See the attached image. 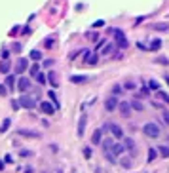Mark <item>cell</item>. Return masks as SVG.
I'll return each instance as SVG.
<instances>
[{
  "instance_id": "6da1fadb",
  "label": "cell",
  "mask_w": 169,
  "mask_h": 173,
  "mask_svg": "<svg viewBox=\"0 0 169 173\" xmlns=\"http://www.w3.org/2000/svg\"><path fill=\"white\" fill-rule=\"evenodd\" d=\"M142 133L147 135V137H150V139H158L162 131H160V126H158V124L148 122V124H144V126H142Z\"/></svg>"
},
{
  "instance_id": "7a4b0ae2",
  "label": "cell",
  "mask_w": 169,
  "mask_h": 173,
  "mask_svg": "<svg viewBox=\"0 0 169 173\" xmlns=\"http://www.w3.org/2000/svg\"><path fill=\"white\" fill-rule=\"evenodd\" d=\"M17 101H19V107H21V109H29V110H31V109L36 107V99L31 97V95H25V93H23Z\"/></svg>"
},
{
  "instance_id": "3957f363",
  "label": "cell",
  "mask_w": 169,
  "mask_h": 173,
  "mask_svg": "<svg viewBox=\"0 0 169 173\" xmlns=\"http://www.w3.org/2000/svg\"><path fill=\"white\" fill-rule=\"evenodd\" d=\"M112 34H114V40H116V46L118 48H127V38H126V34H124V31H120V29H112L110 31Z\"/></svg>"
},
{
  "instance_id": "277c9868",
  "label": "cell",
  "mask_w": 169,
  "mask_h": 173,
  "mask_svg": "<svg viewBox=\"0 0 169 173\" xmlns=\"http://www.w3.org/2000/svg\"><path fill=\"white\" fill-rule=\"evenodd\" d=\"M103 130H108V131L112 133V137H114V139H124V130L120 128L118 124H112V122H110V124H107Z\"/></svg>"
},
{
  "instance_id": "5b68a950",
  "label": "cell",
  "mask_w": 169,
  "mask_h": 173,
  "mask_svg": "<svg viewBox=\"0 0 169 173\" xmlns=\"http://www.w3.org/2000/svg\"><path fill=\"white\" fill-rule=\"evenodd\" d=\"M17 89H19L21 93L29 91V89H31V78H27V76H21V78L17 80Z\"/></svg>"
},
{
  "instance_id": "8992f818",
  "label": "cell",
  "mask_w": 169,
  "mask_h": 173,
  "mask_svg": "<svg viewBox=\"0 0 169 173\" xmlns=\"http://www.w3.org/2000/svg\"><path fill=\"white\" fill-rule=\"evenodd\" d=\"M105 109H107V112H112V110H116V109H118V97H116V95L107 97V101H105Z\"/></svg>"
},
{
  "instance_id": "52a82bcc",
  "label": "cell",
  "mask_w": 169,
  "mask_h": 173,
  "mask_svg": "<svg viewBox=\"0 0 169 173\" xmlns=\"http://www.w3.org/2000/svg\"><path fill=\"white\" fill-rule=\"evenodd\" d=\"M27 69H29V59H25V57L17 59V63H15V74H23Z\"/></svg>"
},
{
  "instance_id": "ba28073f",
  "label": "cell",
  "mask_w": 169,
  "mask_h": 173,
  "mask_svg": "<svg viewBox=\"0 0 169 173\" xmlns=\"http://www.w3.org/2000/svg\"><path fill=\"white\" fill-rule=\"evenodd\" d=\"M38 107H40V110H42L44 114H47V116H50V114H53V112L57 110V109H55V107H53V105H52L50 101H42V103H40Z\"/></svg>"
},
{
  "instance_id": "9c48e42d",
  "label": "cell",
  "mask_w": 169,
  "mask_h": 173,
  "mask_svg": "<svg viewBox=\"0 0 169 173\" xmlns=\"http://www.w3.org/2000/svg\"><path fill=\"white\" fill-rule=\"evenodd\" d=\"M118 110L122 116H129L131 114V105L127 101H122V103H118Z\"/></svg>"
},
{
  "instance_id": "30bf717a",
  "label": "cell",
  "mask_w": 169,
  "mask_h": 173,
  "mask_svg": "<svg viewBox=\"0 0 169 173\" xmlns=\"http://www.w3.org/2000/svg\"><path fill=\"white\" fill-rule=\"evenodd\" d=\"M84 61H86L87 65H97L99 55H97V53H89V52H86V53H84Z\"/></svg>"
},
{
  "instance_id": "8fae6325",
  "label": "cell",
  "mask_w": 169,
  "mask_h": 173,
  "mask_svg": "<svg viewBox=\"0 0 169 173\" xmlns=\"http://www.w3.org/2000/svg\"><path fill=\"white\" fill-rule=\"evenodd\" d=\"M86 122H87V116H86V114H82V116H80V120H78V137H84Z\"/></svg>"
},
{
  "instance_id": "7c38bea8",
  "label": "cell",
  "mask_w": 169,
  "mask_h": 173,
  "mask_svg": "<svg viewBox=\"0 0 169 173\" xmlns=\"http://www.w3.org/2000/svg\"><path fill=\"white\" fill-rule=\"evenodd\" d=\"M110 152L118 158L120 154H124V152H126V148H124V145H122V143H114V145H112V148H110Z\"/></svg>"
},
{
  "instance_id": "4fadbf2b",
  "label": "cell",
  "mask_w": 169,
  "mask_h": 173,
  "mask_svg": "<svg viewBox=\"0 0 169 173\" xmlns=\"http://www.w3.org/2000/svg\"><path fill=\"white\" fill-rule=\"evenodd\" d=\"M46 78H47V82H50L53 88H57L59 86V78H57V72H53V70H50L46 74Z\"/></svg>"
},
{
  "instance_id": "5bb4252c",
  "label": "cell",
  "mask_w": 169,
  "mask_h": 173,
  "mask_svg": "<svg viewBox=\"0 0 169 173\" xmlns=\"http://www.w3.org/2000/svg\"><path fill=\"white\" fill-rule=\"evenodd\" d=\"M124 148H126V150H129L131 154H135V141L133 139H129V137H124Z\"/></svg>"
},
{
  "instance_id": "9a60e30c",
  "label": "cell",
  "mask_w": 169,
  "mask_h": 173,
  "mask_svg": "<svg viewBox=\"0 0 169 173\" xmlns=\"http://www.w3.org/2000/svg\"><path fill=\"white\" fill-rule=\"evenodd\" d=\"M87 80H89V76H86V74H74V76H70L72 84H86Z\"/></svg>"
},
{
  "instance_id": "2e32d148",
  "label": "cell",
  "mask_w": 169,
  "mask_h": 173,
  "mask_svg": "<svg viewBox=\"0 0 169 173\" xmlns=\"http://www.w3.org/2000/svg\"><path fill=\"white\" fill-rule=\"evenodd\" d=\"M101 141H103V130H95L93 135H91V143L93 145H101Z\"/></svg>"
},
{
  "instance_id": "e0dca14e",
  "label": "cell",
  "mask_w": 169,
  "mask_h": 173,
  "mask_svg": "<svg viewBox=\"0 0 169 173\" xmlns=\"http://www.w3.org/2000/svg\"><path fill=\"white\" fill-rule=\"evenodd\" d=\"M10 69H12V63H10L8 59H2V61H0V72H2V74H8Z\"/></svg>"
},
{
  "instance_id": "ac0fdd59",
  "label": "cell",
  "mask_w": 169,
  "mask_h": 173,
  "mask_svg": "<svg viewBox=\"0 0 169 173\" xmlns=\"http://www.w3.org/2000/svg\"><path fill=\"white\" fill-rule=\"evenodd\" d=\"M17 133H19V135H25V137H34V139L40 137L38 131H29V130H17Z\"/></svg>"
},
{
  "instance_id": "d6986e66",
  "label": "cell",
  "mask_w": 169,
  "mask_h": 173,
  "mask_svg": "<svg viewBox=\"0 0 169 173\" xmlns=\"http://www.w3.org/2000/svg\"><path fill=\"white\" fill-rule=\"evenodd\" d=\"M160 48H162V40H160V38H154V40H152V44L148 46V49H150V52H158Z\"/></svg>"
},
{
  "instance_id": "ffe728a7",
  "label": "cell",
  "mask_w": 169,
  "mask_h": 173,
  "mask_svg": "<svg viewBox=\"0 0 169 173\" xmlns=\"http://www.w3.org/2000/svg\"><path fill=\"white\" fill-rule=\"evenodd\" d=\"M47 97H50L52 101H53V107H55V109H61V103L57 101V95H55V91H47Z\"/></svg>"
},
{
  "instance_id": "44dd1931",
  "label": "cell",
  "mask_w": 169,
  "mask_h": 173,
  "mask_svg": "<svg viewBox=\"0 0 169 173\" xmlns=\"http://www.w3.org/2000/svg\"><path fill=\"white\" fill-rule=\"evenodd\" d=\"M158 152H160V156H162V158H169V146H165V145L158 146Z\"/></svg>"
},
{
  "instance_id": "7402d4cb",
  "label": "cell",
  "mask_w": 169,
  "mask_h": 173,
  "mask_svg": "<svg viewBox=\"0 0 169 173\" xmlns=\"http://www.w3.org/2000/svg\"><path fill=\"white\" fill-rule=\"evenodd\" d=\"M101 145H103V150L107 152V150H110V148H112V145H114V139H105V141H101Z\"/></svg>"
},
{
  "instance_id": "603a6c76",
  "label": "cell",
  "mask_w": 169,
  "mask_h": 173,
  "mask_svg": "<svg viewBox=\"0 0 169 173\" xmlns=\"http://www.w3.org/2000/svg\"><path fill=\"white\" fill-rule=\"evenodd\" d=\"M6 88H8V91L15 88V76H12V74H10V76L6 78Z\"/></svg>"
},
{
  "instance_id": "cb8c5ba5",
  "label": "cell",
  "mask_w": 169,
  "mask_h": 173,
  "mask_svg": "<svg viewBox=\"0 0 169 173\" xmlns=\"http://www.w3.org/2000/svg\"><path fill=\"white\" fill-rule=\"evenodd\" d=\"M129 105H131V109H135V110H139V112H141V110L144 109V107H142V103L139 101V99H133V101H131Z\"/></svg>"
},
{
  "instance_id": "d4e9b609",
  "label": "cell",
  "mask_w": 169,
  "mask_h": 173,
  "mask_svg": "<svg viewBox=\"0 0 169 173\" xmlns=\"http://www.w3.org/2000/svg\"><path fill=\"white\" fill-rule=\"evenodd\" d=\"M156 95H158V97L162 99V101H163V103H167V105H169V95H167L165 91H162V89H158V91H156Z\"/></svg>"
},
{
  "instance_id": "484cf974",
  "label": "cell",
  "mask_w": 169,
  "mask_h": 173,
  "mask_svg": "<svg viewBox=\"0 0 169 173\" xmlns=\"http://www.w3.org/2000/svg\"><path fill=\"white\" fill-rule=\"evenodd\" d=\"M154 31H169V23H156Z\"/></svg>"
},
{
  "instance_id": "4316f807",
  "label": "cell",
  "mask_w": 169,
  "mask_h": 173,
  "mask_svg": "<svg viewBox=\"0 0 169 173\" xmlns=\"http://www.w3.org/2000/svg\"><path fill=\"white\" fill-rule=\"evenodd\" d=\"M38 72H40V65H38V63H32V65H31V78L36 76Z\"/></svg>"
},
{
  "instance_id": "83f0119b",
  "label": "cell",
  "mask_w": 169,
  "mask_h": 173,
  "mask_svg": "<svg viewBox=\"0 0 169 173\" xmlns=\"http://www.w3.org/2000/svg\"><path fill=\"white\" fill-rule=\"evenodd\" d=\"M53 44H55V38H53V36H50V38H46V40H44V46H46L47 49H52V48H53Z\"/></svg>"
},
{
  "instance_id": "f1b7e54d",
  "label": "cell",
  "mask_w": 169,
  "mask_h": 173,
  "mask_svg": "<svg viewBox=\"0 0 169 173\" xmlns=\"http://www.w3.org/2000/svg\"><path fill=\"white\" fill-rule=\"evenodd\" d=\"M34 78H36V82H38V84H46V82H47V78H46V74H44V72H38Z\"/></svg>"
},
{
  "instance_id": "f546056e",
  "label": "cell",
  "mask_w": 169,
  "mask_h": 173,
  "mask_svg": "<svg viewBox=\"0 0 169 173\" xmlns=\"http://www.w3.org/2000/svg\"><path fill=\"white\" fill-rule=\"evenodd\" d=\"M156 156H158V150H156V148H148V162H154Z\"/></svg>"
},
{
  "instance_id": "4dcf8cb0",
  "label": "cell",
  "mask_w": 169,
  "mask_h": 173,
  "mask_svg": "<svg viewBox=\"0 0 169 173\" xmlns=\"http://www.w3.org/2000/svg\"><path fill=\"white\" fill-rule=\"evenodd\" d=\"M31 59L32 61H40L42 59V53L38 52V49H32V52H31Z\"/></svg>"
},
{
  "instance_id": "1f68e13d",
  "label": "cell",
  "mask_w": 169,
  "mask_h": 173,
  "mask_svg": "<svg viewBox=\"0 0 169 173\" xmlns=\"http://www.w3.org/2000/svg\"><path fill=\"white\" fill-rule=\"evenodd\" d=\"M112 52H114V46H112V44H107L105 49H103V55H110Z\"/></svg>"
},
{
  "instance_id": "d6a6232c",
  "label": "cell",
  "mask_w": 169,
  "mask_h": 173,
  "mask_svg": "<svg viewBox=\"0 0 169 173\" xmlns=\"http://www.w3.org/2000/svg\"><path fill=\"white\" fill-rule=\"evenodd\" d=\"M10 124H12V120H10V118H6V120L2 122V128H0V131H2V133H4V131H8V128H10Z\"/></svg>"
},
{
  "instance_id": "836d02e7",
  "label": "cell",
  "mask_w": 169,
  "mask_h": 173,
  "mask_svg": "<svg viewBox=\"0 0 169 173\" xmlns=\"http://www.w3.org/2000/svg\"><path fill=\"white\" fill-rule=\"evenodd\" d=\"M148 88L154 89V91H158V89H160V84H158L156 80H150V82H148Z\"/></svg>"
},
{
  "instance_id": "e575fe53",
  "label": "cell",
  "mask_w": 169,
  "mask_h": 173,
  "mask_svg": "<svg viewBox=\"0 0 169 173\" xmlns=\"http://www.w3.org/2000/svg\"><path fill=\"white\" fill-rule=\"evenodd\" d=\"M105 158H107V160H108V162H112V164H114V162H116V156H114V154H112V152H110V150H107V152H105Z\"/></svg>"
},
{
  "instance_id": "d590c367",
  "label": "cell",
  "mask_w": 169,
  "mask_h": 173,
  "mask_svg": "<svg viewBox=\"0 0 169 173\" xmlns=\"http://www.w3.org/2000/svg\"><path fill=\"white\" fill-rule=\"evenodd\" d=\"M120 164H122L126 169H127V167H131V160H129V158H122V162H120Z\"/></svg>"
},
{
  "instance_id": "8d00e7d4",
  "label": "cell",
  "mask_w": 169,
  "mask_h": 173,
  "mask_svg": "<svg viewBox=\"0 0 169 173\" xmlns=\"http://www.w3.org/2000/svg\"><path fill=\"white\" fill-rule=\"evenodd\" d=\"M8 95V88L4 84H0V97H6Z\"/></svg>"
},
{
  "instance_id": "74e56055",
  "label": "cell",
  "mask_w": 169,
  "mask_h": 173,
  "mask_svg": "<svg viewBox=\"0 0 169 173\" xmlns=\"http://www.w3.org/2000/svg\"><path fill=\"white\" fill-rule=\"evenodd\" d=\"M120 93H122V86H118V84H116V86L112 88V95H120Z\"/></svg>"
},
{
  "instance_id": "f35d334b",
  "label": "cell",
  "mask_w": 169,
  "mask_h": 173,
  "mask_svg": "<svg viewBox=\"0 0 169 173\" xmlns=\"http://www.w3.org/2000/svg\"><path fill=\"white\" fill-rule=\"evenodd\" d=\"M148 95V88H141V93H139V97H147Z\"/></svg>"
},
{
  "instance_id": "ab89813d",
  "label": "cell",
  "mask_w": 169,
  "mask_h": 173,
  "mask_svg": "<svg viewBox=\"0 0 169 173\" xmlns=\"http://www.w3.org/2000/svg\"><path fill=\"white\" fill-rule=\"evenodd\" d=\"M84 156H86V158H91V148H89V146L84 148Z\"/></svg>"
},
{
  "instance_id": "60d3db41",
  "label": "cell",
  "mask_w": 169,
  "mask_h": 173,
  "mask_svg": "<svg viewBox=\"0 0 169 173\" xmlns=\"http://www.w3.org/2000/svg\"><path fill=\"white\" fill-rule=\"evenodd\" d=\"M12 109L13 110H19L21 107H19V101H15V99H13V101H12Z\"/></svg>"
},
{
  "instance_id": "b9f144b4",
  "label": "cell",
  "mask_w": 169,
  "mask_h": 173,
  "mask_svg": "<svg viewBox=\"0 0 169 173\" xmlns=\"http://www.w3.org/2000/svg\"><path fill=\"white\" fill-rule=\"evenodd\" d=\"M163 122L169 126V110H163Z\"/></svg>"
},
{
  "instance_id": "7bdbcfd3",
  "label": "cell",
  "mask_w": 169,
  "mask_h": 173,
  "mask_svg": "<svg viewBox=\"0 0 169 173\" xmlns=\"http://www.w3.org/2000/svg\"><path fill=\"white\" fill-rule=\"evenodd\" d=\"M124 88H126V89H135V84H133V82H126Z\"/></svg>"
},
{
  "instance_id": "ee69618b",
  "label": "cell",
  "mask_w": 169,
  "mask_h": 173,
  "mask_svg": "<svg viewBox=\"0 0 169 173\" xmlns=\"http://www.w3.org/2000/svg\"><path fill=\"white\" fill-rule=\"evenodd\" d=\"M13 52H15V53L21 52V44H13Z\"/></svg>"
},
{
  "instance_id": "f6af8a7d",
  "label": "cell",
  "mask_w": 169,
  "mask_h": 173,
  "mask_svg": "<svg viewBox=\"0 0 169 173\" xmlns=\"http://www.w3.org/2000/svg\"><path fill=\"white\" fill-rule=\"evenodd\" d=\"M52 65H53V59H46L44 61V67H52Z\"/></svg>"
},
{
  "instance_id": "bcb514c9",
  "label": "cell",
  "mask_w": 169,
  "mask_h": 173,
  "mask_svg": "<svg viewBox=\"0 0 169 173\" xmlns=\"http://www.w3.org/2000/svg\"><path fill=\"white\" fill-rule=\"evenodd\" d=\"M103 25H105V21H95V23H93V27L97 29V27H103Z\"/></svg>"
},
{
  "instance_id": "7dc6e473",
  "label": "cell",
  "mask_w": 169,
  "mask_h": 173,
  "mask_svg": "<svg viewBox=\"0 0 169 173\" xmlns=\"http://www.w3.org/2000/svg\"><path fill=\"white\" fill-rule=\"evenodd\" d=\"M158 63H162V65H167V63H169V61H167V59H165V57H160V59H158Z\"/></svg>"
},
{
  "instance_id": "c3c4849f",
  "label": "cell",
  "mask_w": 169,
  "mask_h": 173,
  "mask_svg": "<svg viewBox=\"0 0 169 173\" xmlns=\"http://www.w3.org/2000/svg\"><path fill=\"white\" fill-rule=\"evenodd\" d=\"M31 154H32L31 150H21V156H31Z\"/></svg>"
},
{
  "instance_id": "681fc988",
  "label": "cell",
  "mask_w": 169,
  "mask_h": 173,
  "mask_svg": "<svg viewBox=\"0 0 169 173\" xmlns=\"http://www.w3.org/2000/svg\"><path fill=\"white\" fill-rule=\"evenodd\" d=\"M137 48H139V49H148V48H147V46H144L142 42H139V44H137Z\"/></svg>"
},
{
  "instance_id": "f907efd6",
  "label": "cell",
  "mask_w": 169,
  "mask_h": 173,
  "mask_svg": "<svg viewBox=\"0 0 169 173\" xmlns=\"http://www.w3.org/2000/svg\"><path fill=\"white\" fill-rule=\"evenodd\" d=\"M8 55H10V52H8V49H4V52H2V59H8Z\"/></svg>"
},
{
  "instance_id": "816d5d0a",
  "label": "cell",
  "mask_w": 169,
  "mask_h": 173,
  "mask_svg": "<svg viewBox=\"0 0 169 173\" xmlns=\"http://www.w3.org/2000/svg\"><path fill=\"white\" fill-rule=\"evenodd\" d=\"M17 33H19V27H13V29H12V33H10V34H12V36H13V34H17Z\"/></svg>"
},
{
  "instance_id": "f5cc1de1",
  "label": "cell",
  "mask_w": 169,
  "mask_h": 173,
  "mask_svg": "<svg viewBox=\"0 0 169 173\" xmlns=\"http://www.w3.org/2000/svg\"><path fill=\"white\" fill-rule=\"evenodd\" d=\"M31 33V27H23V34H29Z\"/></svg>"
},
{
  "instance_id": "db71d44e",
  "label": "cell",
  "mask_w": 169,
  "mask_h": 173,
  "mask_svg": "<svg viewBox=\"0 0 169 173\" xmlns=\"http://www.w3.org/2000/svg\"><path fill=\"white\" fill-rule=\"evenodd\" d=\"M2 169H4V162H2V160H0V171H2Z\"/></svg>"
},
{
  "instance_id": "11a10c76",
  "label": "cell",
  "mask_w": 169,
  "mask_h": 173,
  "mask_svg": "<svg viewBox=\"0 0 169 173\" xmlns=\"http://www.w3.org/2000/svg\"><path fill=\"white\" fill-rule=\"evenodd\" d=\"M25 173H32V167H29V169H25Z\"/></svg>"
},
{
  "instance_id": "9f6ffc18",
  "label": "cell",
  "mask_w": 169,
  "mask_h": 173,
  "mask_svg": "<svg viewBox=\"0 0 169 173\" xmlns=\"http://www.w3.org/2000/svg\"><path fill=\"white\" fill-rule=\"evenodd\" d=\"M165 82H167V86H169V76H165Z\"/></svg>"
}]
</instances>
